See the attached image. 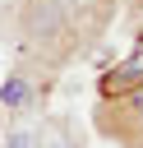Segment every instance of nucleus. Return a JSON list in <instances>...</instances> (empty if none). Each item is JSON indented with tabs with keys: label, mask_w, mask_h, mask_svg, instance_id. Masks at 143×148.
Returning a JSON list of instances; mask_svg holds the SVG:
<instances>
[{
	"label": "nucleus",
	"mask_w": 143,
	"mask_h": 148,
	"mask_svg": "<svg viewBox=\"0 0 143 148\" xmlns=\"http://www.w3.org/2000/svg\"><path fill=\"white\" fill-rule=\"evenodd\" d=\"M138 83H143V42L134 46V56H129L120 69L106 74V92H129V88H138Z\"/></svg>",
	"instance_id": "nucleus-1"
},
{
	"label": "nucleus",
	"mask_w": 143,
	"mask_h": 148,
	"mask_svg": "<svg viewBox=\"0 0 143 148\" xmlns=\"http://www.w3.org/2000/svg\"><path fill=\"white\" fill-rule=\"evenodd\" d=\"M5 148H32V134H28V130H14V134L5 139Z\"/></svg>",
	"instance_id": "nucleus-2"
},
{
	"label": "nucleus",
	"mask_w": 143,
	"mask_h": 148,
	"mask_svg": "<svg viewBox=\"0 0 143 148\" xmlns=\"http://www.w3.org/2000/svg\"><path fill=\"white\" fill-rule=\"evenodd\" d=\"M0 97H5V102H9V106H18V102H23V83H9V88H5V92H0Z\"/></svg>",
	"instance_id": "nucleus-3"
},
{
	"label": "nucleus",
	"mask_w": 143,
	"mask_h": 148,
	"mask_svg": "<svg viewBox=\"0 0 143 148\" xmlns=\"http://www.w3.org/2000/svg\"><path fill=\"white\" fill-rule=\"evenodd\" d=\"M134 106H138V116H143V83H138V97H134Z\"/></svg>",
	"instance_id": "nucleus-4"
}]
</instances>
